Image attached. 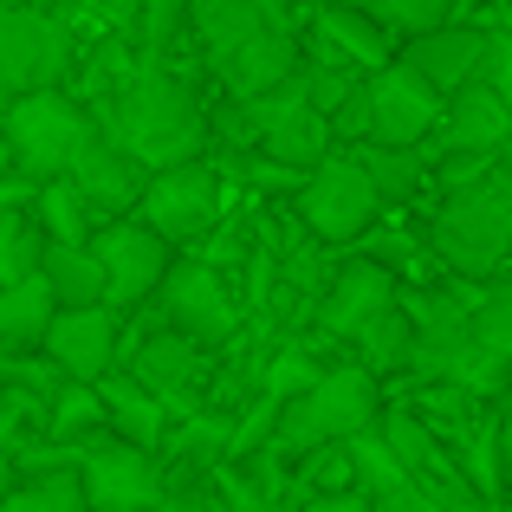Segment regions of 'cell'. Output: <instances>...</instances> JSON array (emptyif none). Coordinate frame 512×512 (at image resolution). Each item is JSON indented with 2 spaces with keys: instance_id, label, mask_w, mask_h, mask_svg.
I'll return each instance as SVG.
<instances>
[{
  "instance_id": "18",
  "label": "cell",
  "mask_w": 512,
  "mask_h": 512,
  "mask_svg": "<svg viewBox=\"0 0 512 512\" xmlns=\"http://www.w3.org/2000/svg\"><path fill=\"white\" fill-rule=\"evenodd\" d=\"M383 312H396V279H389L376 260L344 266V273L325 286V299H318V325H325L331 338H350V344H357Z\"/></svg>"
},
{
  "instance_id": "41",
  "label": "cell",
  "mask_w": 512,
  "mask_h": 512,
  "mask_svg": "<svg viewBox=\"0 0 512 512\" xmlns=\"http://www.w3.org/2000/svg\"><path fill=\"white\" fill-rule=\"evenodd\" d=\"M7 7H13V0H0V13H7Z\"/></svg>"
},
{
  "instance_id": "37",
  "label": "cell",
  "mask_w": 512,
  "mask_h": 512,
  "mask_svg": "<svg viewBox=\"0 0 512 512\" xmlns=\"http://www.w3.org/2000/svg\"><path fill=\"white\" fill-rule=\"evenodd\" d=\"M312 376H318V370H312V357L286 350V357H279V370H273V396H279V402H286V396H299V389L312 383Z\"/></svg>"
},
{
  "instance_id": "6",
  "label": "cell",
  "mask_w": 512,
  "mask_h": 512,
  "mask_svg": "<svg viewBox=\"0 0 512 512\" xmlns=\"http://www.w3.org/2000/svg\"><path fill=\"white\" fill-rule=\"evenodd\" d=\"M137 221L150 227V234H163L169 247H195V240H208V227L221 221V175H214L208 163L156 169L150 182H143Z\"/></svg>"
},
{
  "instance_id": "20",
  "label": "cell",
  "mask_w": 512,
  "mask_h": 512,
  "mask_svg": "<svg viewBox=\"0 0 512 512\" xmlns=\"http://www.w3.org/2000/svg\"><path fill=\"white\" fill-rule=\"evenodd\" d=\"M318 59L325 65H344V72H383L389 65V39L370 13H344V7H325L318 13Z\"/></svg>"
},
{
  "instance_id": "28",
  "label": "cell",
  "mask_w": 512,
  "mask_h": 512,
  "mask_svg": "<svg viewBox=\"0 0 512 512\" xmlns=\"http://www.w3.org/2000/svg\"><path fill=\"white\" fill-rule=\"evenodd\" d=\"M39 253H46V234L33 227V214H20V208L0 201V286L39 273Z\"/></svg>"
},
{
  "instance_id": "25",
  "label": "cell",
  "mask_w": 512,
  "mask_h": 512,
  "mask_svg": "<svg viewBox=\"0 0 512 512\" xmlns=\"http://www.w3.org/2000/svg\"><path fill=\"white\" fill-rule=\"evenodd\" d=\"M52 312H59V305H52V292H46L39 273L0 286V344H39L46 325H52Z\"/></svg>"
},
{
  "instance_id": "38",
  "label": "cell",
  "mask_w": 512,
  "mask_h": 512,
  "mask_svg": "<svg viewBox=\"0 0 512 512\" xmlns=\"http://www.w3.org/2000/svg\"><path fill=\"white\" fill-rule=\"evenodd\" d=\"M305 512H370V493L363 487H344V493H318Z\"/></svg>"
},
{
  "instance_id": "10",
  "label": "cell",
  "mask_w": 512,
  "mask_h": 512,
  "mask_svg": "<svg viewBox=\"0 0 512 512\" xmlns=\"http://www.w3.org/2000/svg\"><path fill=\"white\" fill-rule=\"evenodd\" d=\"M247 130L279 169H318L331 156V117H318L299 85L253 98L247 104Z\"/></svg>"
},
{
  "instance_id": "31",
  "label": "cell",
  "mask_w": 512,
  "mask_h": 512,
  "mask_svg": "<svg viewBox=\"0 0 512 512\" xmlns=\"http://www.w3.org/2000/svg\"><path fill=\"white\" fill-rule=\"evenodd\" d=\"M91 422H104V402H98V383H72V389H59V396H52V435H59V441L85 435Z\"/></svg>"
},
{
  "instance_id": "33",
  "label": "cell",
  "mask_w": 512,
  "mask_h": 512,
  "mask_svg": "<svg viewBox=\"0 0 512 512\" xmlns=\"http://www.w3.org/2000/svg\"><path fill=\"white\" fill-rule=\"evenodd\" d=\"M454 0H370L376 20L389 26H409V33H428V26H441V13H448Z\"/></svg>"
},
{
  "instance_id": "39",
  "label": "cell",
  "mask_w": 512,
  "mask_h": 512,
  "mask_svg": "<svg viewBox=\"0 0 512 512\" xmlns=\"http://www.w3.org/2000/svg\"><path fill=\"white\" fill-rule=\"evenodd\" d=\"M227 506H234V512H279L266 493H253V487H227Z\"/></svg>"
},
{
  "instance_id": "22",
  "label": "cell",
  "mask_w": 512,
  "mask_h": 512,
  "mask_svg": "<svg viewBox=\"0 0 512 512\" xmlns=\"http://www.w3.org/2000/svg\"><path fill=\"white\" fill-rule=\"evenodd\" d=\"M188 26L208 46V59H221L227 46L253 39L260 26H279V0H188Z\"/></svg>"
},
{
  "instance_id": "2",
  "label": "cell",
  "mask_w": 512,
  "mask_h": 512,
  "mask_svg": "<svg viewBox=\"0 0 512 512\" xmlns=\"http://www.w3.org/2000/svg\"><path fill=\"white\" fill-rule=\"evenodd\" d=\"M376 422V376L363 370H318L299 396L279 402V428H273V448L279 454H312V448H338V441H357L363 428Z\"/></svg>"
},
{
  "instance_id": "32",
  "label": "cell",
  "mask_w": 512,
  "mask_h": 512,
  "mask_svg": "<svg viewBox=\"0 0 512 512\" xmlns=\"http://www.w3.org/2000/svg\"><path fill=\"white\" fill-rule=\"evenodd\" d=\"M33 415H46V402H39L33 389H20V383H0V461L13 454V441H20V428L33 422Z\"/></svg>"
},
{
  "instance_id": "27",
  "label": "cell",
  "mask_w": 512,
  "mask_h": 512,
  "mask_svg": "<svg viewBox=\"0 0 512 512\" xmlns=\"http://www.w3.org/2000/svg\"><path fill=\"white\" fill-rule=\"evenodd\" d=\"M467 331H474V350L487 357V370H506L512 363V286L467 305Z\"/></svg>"
},
{
  "instance_id": "21",
  "label": "cell",
  "mask_w": 512,
  "mask_h": 512,
  "mask_svg": "<svg viewBox=\"0 0 512 512\" xmlns=\"http://www.w3.org/2000/svg\"><path fill=\"white\" fill-rule=\"evenodd\" d=\"M98 402H104V422L117 428V441H130V448H156L163 441V428H169V409L150 396V389L137 383V376H124V370H111L98 383Z\"/></svg>"
},
{
  "instance_id": "19",
  "label": "cell",
  "mask_w": 512,
  "mask_h": 512,
  "mask_svg": "<svg viewBox=\"0 0 512 512\" xmlns=\"http://www.w3.org/2000/svg\"><path fill=\"white\" fill-rule=\"evenodd\" d=\"M441 137H448V150H461V156H500L512 143V117H506V104L493 98L487 78L467 85V91H454V98L441 104Z\"/></svg>"
},
{
  "instance_id": "30",
  "label": "cell",
  "mask_w": 512,
  "mask_h": 512,
  "mask_svg": "<svg viewBox=\"0 0 512 512\" xmlns=\"http://www.w3.org/2000/svg\"><path fill=\"white\" fill-rule=\"evenodd\" d=\"M363 175L376 182V195H409L415 182H422V163H415V150H383V143H370V150H357Z\"/></svg>"
},
{
  "instance_id": "23",
  "label": "cell",
  "mask_w": 512,
  "mask_h": 512,
  "mask_svg": "<svg viewBox=\"0 0 512 512\" xmlns=\"http://www.w3.org/2000/svg\"><path fill=\"white\" fill-rule=\"evenodd\" d=\"M39 279H46L52 305H104V266L98 253L85 247H65V240H46V253H39Z\"/></svg>"
},
{
  "instance_id": "1",
  "label": "cell",
  "mask_w": 512,
  "mask_h": 512,
  "mask_svg": "<svg viewBox=\"0 0 512 512\" xmlns=\"http://www.w3.org/2000/svg\"><path fill=\"white\" fill-rule=\"evenodd\" d=\"M124 156H137L143 169H175V163H195L201 137H208V117H201L195 91L169 72H137L124 78L111 104H104V130Z\"/></svg>"
},
{
  "instance_id": "24",
  "label": "cell",
  "mask_w": 512,
  "mask_h": 512,
  "mask_svg": "<svg viewBox=\"0 0 512 512\" xmlns=\"http://www.w3.org/2000/svg\"><path fill=\"white\" fill-rule=\"evenodd\" d=\"M33 227H39L46 240L85 247V240L98 234V214H91V201L78 195L65 175H52V182H39V195H33Z\"/></svg>"
},
{
  "instance_id": "4",
  "label": "cell",
  "mask_w": 512,
  "mask_h": 512,
  "mask_svg": "<svg viewBox=\"0 0 512 512\" xmlns=\"http://www.w3.org/2000/svg\"><path fill=\"white\" fill-rule=\"evenodd\" d=\"M435 247L454 273H474V279L500 273L512 260V208L487 195V182H461L435 221Z\"/></svg>"
},
{
  "instance_id": "5",
  "label": "cell",
  "mask_w": 512,
  "mask_h": 512,
  "mask_svg": "<svg viewBox=\"0 0 512 512\" xmlns=\"http://www.w3.org/2000/svg\"><path fill=\"white\" fill-rule=\"evenodd\" d=\"M72 467L85 487V512H156L163 506V474L150 448H130L117 435L72 441Z\"/></svg>"
},
{
  "instance_id": "13",
  "label": "cell",
  "mask_w": 512,
  "mask_h": 512,
  "mask_svg": "<svg viewBox=\"0 0 512 512\" xmlns=\"http://www.w3.org/2000/svg\"><path fill=\"white\" fill-rule=\"evenodd\" d=\"M124 376H137L163 409H195L201 383H208V344L182 338V331H156L137 350H124Z\"/></svg>"
},
{
  "instance_id": "12",
  "label": "cell",
  "mask_w": 512,
  "mask_h": 512,
  "mask_svg": "<svg viewBox=\"0 0 512 512\" xmlns=\"http://www.w3.org/2000/svg\"><path fill=\"white\" fill-rule=\"evenodd\" d=\"M46 363L72 383H104L117 370V305H59L46 325Z\"/></svg>"
},
{
  "instance_id": "29",
  "label": "cell",
  "mask_w": 512,
  "mask_h": 512,
  "mask_svg": "<svg viewBox=\"0 0 512 512\" xmlns=\"http://www.w3.org/2000/svg\"><path fill=\"white\" fill-rule=\"evenodd\" d=\"M363 370H396V363H409V344H415V325H409V312H383L370 331H363Z\"/></svg>"
},
{
  "instance_id": "34",
  "label": "cell",
  "mask_w": 512,
  "mask_h": 512,
  "mask_svg": "<svg viewBox=\"0 0 512 512\" xmlns=\"http://www.w3.org/2000/svg\"><path fill=\"white\" fill-rule=\"evenodd\" d=\"M370 512H441V506L428 500L422 487H409V474H402V480H389L383 493H370Z\"/></svg>"
},
{
  "instance_id": "36",
  "label": "cell",
  "mask_w": 512,
  "mask_h": 512,
  "mask_svg": "<svg viewBox=\"0 0 512 512\" xmlns=\"http://www.w3.org/2000/svg\"><path fill=\"white\" fill-rule=\"evenodd\" d=\"M487 85H493V98H500L506 117H512V33H500L487 46Z\"/></svg>"
},
{
  "instance_id": "35",
  "label": "cell",
  "mask_w": 512,
  "mask_h": 512,
  "mask_svg": "<svg viewBox=\"0 0 512 512\" xmlns=\"http://www.w3.org/2000/svg\"><path fill=\"white\" fill-rule=\"evenodd\" d=\"M143 13H150V20H143V39H150V46H169V33L188 20V0H143Z\"/></svg>"
},
{
  "instance_id": "7",
  "label": "cell",
  "mask_w": 512,
  "mask_h": 512,
  "mask_svg": "<svg viewBox=\"0 0 512 512\" xmlns=\"http://www.w3.org/2000/svg\"><path fill=\"white\" fill-rule=\"evenodd\" d=\"M65 65H72V39L52 13L13 0L0 13V91L26 98V91H59Z\"/></svg>"
},
{
  "instance_id": "15",
  "label": "cell",
  "mask_w": 512,
  "mask_h": 512,
  "mask_svg": "<svg viewBox=\"0 0 512 512\" xmlns=\"http://www.w3.org/2000/svg\"><path fill=\"white\" fill-rule=\"evenodd\" d=\"M163 312H169V331H182V338H195V344H221V338H234V325H240V312H234V299H227L221 273L201 266V260L169 266Z\"/></svg>"
},
{
  "instance_id": "14",
  "label": "cell",
  "mask_w": 512,
  "mask_h": 512,
  "mask_svg": "<svg viewBox=\"0 0 512 512\" xmlns=\"http://www.w3.org/2000/svg\"><path fill=\"white\" fill-rule=\"evenodd\" d=\"M487 46H493V33H480V26H428V33L409 39L402 65H409L435 98H454V91L487 78Z\"/></svg>"
},
{
  "instance_id": "16",
  "label": "cell",
  "mask_w": 512,
  "mask_h": 512,
  "mask_svg": "<svg viewBox=\"0 0 512 512\" xmlns=\"http://www.w3.org/2000/svg\"><path fill=\"white\" fill-rule=\"evenodd\" d=\"M65 182H72L78 195L91 201V214H104V221H124V214L143 201V182H150V169H143L137 156H124L111 137H98V130H91V143L72 156Z\"/></svg>"
},
{
  "instance_id": "3",
  "label": "cell",
  "mask_w": 512,
  "mask_h": 512,
  "mask_svg": "<svg viewBox=\"0 0 512 512\" xmlns=\"http://www.w3.org/2000/svg\"><path fill=\"white\" fill-rule=\"evenodd\" d=\"M0 143H7V163L20 169L26 182H52V175H65L72 156L91 143V117L78 111L65 91H26V98H7Z\"/></svg>"
},
{
  "instance_id": "9",
  "label": "cell",
  "mask_w": 512,
  "mask_h": 512,
  "mask_svg": "<svg viewBox=\"0 0 512 512\" xmlns=\"http://www.w3.org/2000/svg\"><path fill=\"white\" fill-rule=\"evenodd\" d=\"M91 253L104 266V305H143L169 279V240L150 234L143 221H104L91 234Z\"/></svg>"
},
{
  "instance_id": "11",
  "label": "cell",
  "mask_w": 512,
  "mask_h": 512,
  "mask_svg": "<svg viewBox=\"0 0 512 512\" xmlns=\"http://www.w3.org/2000/svg\"><path fill=\"white\" fill-rule=\"evenodd\" d=\"M363 117H370V143L383 150H415L428 130H441V98L409 72V65H383L363 85Z\"/></svg>"
},
{
  "instance_id": "40",
  "label": "cell",
  "mask_w": 512,
  "mask_h": 512,
  "mask_svg": "<svg viewBox=\"0 0 512 512\" xmlns=\"http://www.w3.org/2000/svg\"><path fill=\"white\" fill-rule=\"evenodd\" d=\"M7 169H13V163H7V143H0V175H7Z\"/></svg>"
},
{
  "instance_id": "17",
  "label": "cell",
  "mask_w": 512,
  "mask_h": 512,
  "mask_svg": "<svg viewBox=\"0 0 512 512\" xmlns=\"http://www.w3.org/2000/svg\"><path fill=\"white\" fill-rule=\"evenodd\" d=\"M214 72L227 78V91H234L240 104L266 98V91H286L292 72H299V39H292V26H260L253 39H240V46H227L221 59H214Z\"/></svg>"
},
{
  "instance_id": "26",
  "label": "cell",
  "mask_w": 512,
  "mask_h": 512,
  "mask_svg": "<svg viewBox=\"0 0 512 512\" xmlns=\"http://www.w3.org/2000/svg\"><path fill=\"white\" fill-rule=\"evenodd\" d=\"M0 512H85L78 467H46V474L20 480L13 493H0Z\"/></svg>"
},
{
  "instance_id": "8",
  "label": "cell",
  "mask_w": 512,
  "mask_h": 512,
  "mask_svg": "<svg viewBox=\"0 0 512 512\" xmlns=\"http://www.w3.org/2000/svg\"><path fill=\"white\" fill-rule=\"evenodd\" d=\"M376 208H383V195H376L357 156H325L299 188V214L318 240H357L376 221Z\"/></svg>"
}]
</instances>
